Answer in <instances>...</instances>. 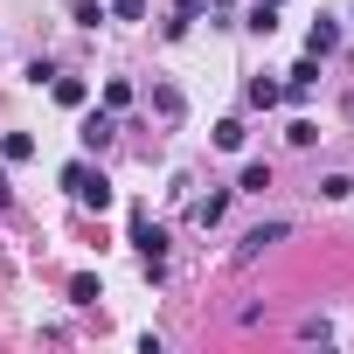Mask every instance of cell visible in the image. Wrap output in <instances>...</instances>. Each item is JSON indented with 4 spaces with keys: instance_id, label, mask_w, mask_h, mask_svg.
Instances as JSON below:
<instances>
[{
    "instance_id": "cell-16",
    "label": "cell",
    "mask_w": 354,
    "mask_h": 354,
    "mask_svg": "<svg viewBox=\"0 0 354 354\" xmlns=\"http://www.w3.org/2000/svg\"><path fill=\"white\" fill-rule=\"evenodd\" d=\"M319 195H326V202H347V195H354V181H347V174H326Z\"/></svg>"
},
{
    "instance_id": "cell-9",
    "label": "cell",
    "mask_w": 354,
    "mask_h": 354,
    "mask_svg": "<svg viewBox=\"0 0 354 354\" xmlns=\"http://www.w3.org/2000/svg\"><path fill=\"white\" fill-rule=\"evenodd\" d=\"M223 209H230V188H216V195H202V202H195V223L209 230V223H223Z\"/></svg>"
},
{
    "instance_id": "cell-6",
    "label": "cell",
    "mask_w": 354,
    "mask_h": 354,
    "mask_svg": "<svg viewBox=\"0 0 354 354\" xmlns=\"http://www.w3.org/2000/svg\"><path fill=\"white\" fill-rule=\"evenodd\" d=\"M111 132H118V125H111V111H91V118H84V132H77V139H84V146H91V153H97V146H111Z\"/></svg>"
},
{
    "instance_id": "cell-7",
    "label": "cell",
    "mask_w": 354,
    "mask_h": 354,
    "mask_svg": "<svg viewBox=\"0 0 354 354\" xmlns=\"http://www.w3.org/2000/svg\"><path fill=\"white\" fill-rule=\"evenodd\" d=\"M153 111H160L167 125H181V111H188V97L174 91V84H160V91H153Z\"/></svg>"
},
{
    "instance_id": "cell-21",
    "label": "cell",
    "mask_w": 354,
    "mask_h": 354,
    "mask_svg": "<svg viewBox=\"0 0 354 354\" xmlns=\"http://www.w3.org/2000/svg\"><path fill=\"white\" fill-rule=\"evenodd\" d=\"M216 8H236V0H216Z\"/></svg>"
},
{
    "instance_id": "cell-18",
    "label": "cell",
    "mask_w": 354,
    "mask_h": 354,
    "mask_svg": "<svg viewBox=\"0 0 354 354\" xmlns=\"http://www.w3.org/2000/svg\"><path fill=\"white\" fill-rule=\"evenodd\" d=\"M278 97H285V91H278L271 77H257V84H250V104H278Z\"/></svg>"
},
{
    "instance_id": "cell-15",
    "label": "cell",
    "mask_w": 354,
    "mask_h": 354,
    "mask_svg": "<svg viewBox=\"0 0 354 354\" xmlns=\"http://www.w3.org/2000/svg\"><path fill=\"white\" fill-rule=\"evenodd\" d=\"M125 104H132V84L111 77V84H104V111H125Z\"/></svg>"
},
{
    "instance_id": "cell-17",
    "label": "cell",
    "mask_w": 354,
    "mask_h": 354,
    "mask_svg": "<svg viewBox=\"0 0 354 354\" xmlns=\"http://www.w3.org/2000/svg\"><path fill=\"white\" fill-rule=\"evenodd\" d=\"M216 146H223V153H236V146H243V125H236V118H223V125H216Z\"/></svg>"
},
{
    "instance_id": "cell-4",
    "label": "cell",
    "mask_w": 354,
    "mask_h": 354,
    "mask_svg": "<svg viewBox=\"0 0 354 354\" xmlns=\"http://www.w3.org/2000/svg\"><path fill=\"white\" fill-rule=\"evenodd\" d=\"M333 49H340V21H333V15H319V21H313V35H306V56H333Z\"/></svg>"
},
{
    "instance_id": "cell-1",
    "label": "cell",
    "mask_w": 354,
    "mask_h": 354,
    "mask_svg": "<svg viewBox=\"0 0 354 354\" xmlns=\"http://www.w3.org/2000/svg\"><path fill=\"white\" fill-rule=\"evenodd\" d=\"M63 188H70L84 209H111V181H104L91 160H70V167H63Z\"/></svg>"
},
{
    "instance_id": "cell-5",
    "label": "cell",
    "mask_w": 354,
    "mask_h": 354,
    "mask_svg": "<svg viewBox=\"0 0 354 354\" xmlns=\"http://www.w3.org/2000/svg\"><path fill=\"white\" fill-rule=\"evenodd\" d=\"M313 84H319V56H306V63L292 70V84H285V97H292V104H306V97H313Z\"/></svg>"
},
{
    "instance_id": "cell-10",
    "label": "cell",
    "mask_w": 354,
    "mask_h": 354,
    "mask_svg": "<svg viewBox=\"0 0 354 354\" xmlns=\"http://www.w3.org/2000/svg\"><path fill=\"white\" fill-rule=\"evenodd\" d=\"M97 299H104V285H97L91 271H77V278H70V306H97Z\"/></svg>"
},
{
    "instance_id": "cell-8",
    "label": "cell",
    "mask_w": 354,
    "mask_h": 354,
    "mask_svg": "<svg viewBox=\"0 0 354 354\" xmlns=\"http://www.w3.org/2000/svg\"><path fill=\"white\" fill-rule=\"evenodd\" d=\"M49 91H56V104H70V111L91 97V84H84V77H49Z\"/></svg>"
},
{
    "instance_id": "cell-20",
    "label": "cell",
    "mask_w": 354,
    "mask_h": 354,
    "mask_svg": "<svg viewBox=\"0 0 354 354\" xmlns=\"http://www.w3.org/2000/svg\"><path fill=\"white\" fill-rule=\"evenodd\" d=\"M111 15H118V21H139V15H146V0H111Z\"/></svg>"
},
{
    "instance_id": "cell-3",
    "label": "cell",
    "mask_w": 354,
    "mask_h": 354,
    "mask_svg": "<svg viewBox=\"0 0 354 354\" xmlns=\"http://www.w3.org/2000/svg\"><path fill=\"white\" fill-rule=\"evenodd\" d=\"M285 236H292V223H285V216H271V223H257V230H250V236L236 243V264H257V257H264V250H278Z\"/></svg>"
},
{
    "instance_id": "cell-14",
    "label": "cell",
    "mask_w": 354,
    "mask_h": 354,
    "mask_svg": "<svg viewBox=\"0 0 354 354\" xmlns=\"http://www.w3.org/2000/svg\"><path fill=\"white\" fill-rule=\"evenodd\" d=\"M28 153H35L28 132H8V139H0V160H28Z\"/></svg>"
},
{
    "instance_id": "cell-22",
    "label": "cell",
    "mask_w": 354,
    "mask_h": 354,
    "mask_svg": "<svg viewBox=\"0 0 354 354\" xmlns=\"http://www.w3.org/2000/svg\"><path fill=\"white\" fill-rule=\"evenodd\" d=\"M264 8H278V0H264Z\"/></svg>"
},
{
    "instance_id": "cell-12",
    "label": "cell",
    "mask_w": 354,
    "mask_h": 354,
    "mask_svg": "<svg viewBox=\"0 0 354 354\" xmlns=\"http://www.w3.org/2000/svg\"><path fill=\"white\" fill-rule=\"evenodd\" d=\"M236 188H243V195H264V188H271V167H264V160H250V167H243V181H236Z\"/></svg>"
},
{
    "instance_id": "cell-11",
    "label": "cell",
    "mask_w": 354,
    "mask_h": 354,
    "mask_svg": "<svg viewBox=\"0 0 354 354\" xmlns=\"http://www.w3.org/2000/svg\"><path fill=\"white\" fill-rule=\"evenodd\" d=\"M202 8H209V0H181V8H174V21H167V35H174V42H181V35L195 28V15H202Z\"/></svg>"
},
{
    "instance_id": "cell-19",
    "label": "cell",
    "mask_w": 354,
    "mask_h": 354,
    "mask_svg": "<svg viewBox=\"0 0 354 354\" xmlns=\"http://www.w3.org/2000/svg\"><path fill=\"white\" fill-rule=\"evenodd\" d=\"M285 139H292V146H313V139H319V125H313V118H292V132H285Z\"/></svg>"
},
{
    "instance_id": "cell-13",
    "label": "cell",
    "mask_w": 354,
    "mask_h": 354,
    "mask_svg": "<svg viewBox=\"0 0 354 354\" xmlns=\"http://www.w3.org/2000/svg\"><path fill=\"white\" fill-rule=\"evenodd\" d=\"M243 28H250V35H271V28H278V8H264V0H250V21H243Z\"/></svg>"
},
{
    "instance_id": "cell-2",
    "label": "cell",
    "mask_w": 354,
    "mask_h": 354,
    "mask_svg": "<svg viewBox=\"0 0 354 354\" xmlns=\"http://www.w3.org/2000/svg\"><path fill=\"white\" fill-rule=\"evenodd\" d=\"M132 243H139V264H146V278L160 285V278H167V230H160L153 216H132Z\"/></svg>"
}]
</instances>
